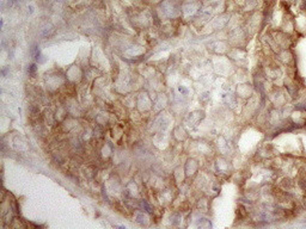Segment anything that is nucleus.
Instances as JSON below:
<instances>
[{
	"instance_id": "f257e3e1",
	"label": "nucleus",
	"mask_w": 306,
	"mask_h": 229,
	"mask_svg": "<svg viewBox=\"0 0 306 229\" xmlns=\"http://www.w3.org/2000/svg\"><path fill=\"white\" fill-rule=\"evenodd\" d=\"M303 9H306V0L303 1Z\"/></svg>"
}]
</instances>
